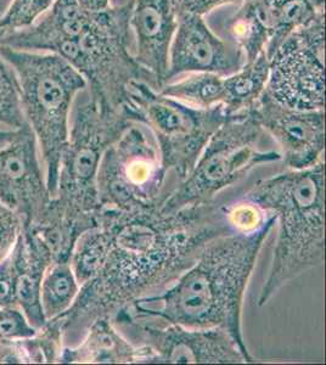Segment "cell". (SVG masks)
<instances>
[{
  "label": "cell",
  "mask_w": 326,
  "mask_h": 365,
  "mask_svg": "<svg viewBox=\"0 0 326 365\" xmlns=\"http://www.w3.org/2000/svg\"><path fill=\"white\" fill-rule=\"evenodd\" d=\"M325 16L290 34L270 58L265 93L287 108L325 110Z\"/></svg>",
  "instance_id": "cell-11"
},
{
  "label": "cell",
  "mask_w": 326,
  "mask_h": 365,
  "mask_svg": "<svg viewBox=\"0 0 326 365\" xmlns=\"http://www.w3.org/2000/svg\"><path fill=\"white\" fill-rule=\"evenodd\" d=\"M55 0H11L0 16V36L27 29L39 20Z\"/></svg>",
  "instance_id": "cell-26"
},
{
  "label": "cell",
  "mask_w": 326,
  "mask_h": 365,
  "mask_svg": "<svg viewBox=\"0 0 326 365\" xmlns=\"http://www.w3.org/2000/svg\"><path fill=\"white\" fill-rule=\"evenodd\" d=\"M0 55L16 77L21 108L37 139L50 195L54 196L58 168L70 135L76 96L87 88L86 79L63 58L0 46Z\"/></svg>",
  "instance_id": "cell-6"
},
{
  "label": "cell",
  "mask_w": 326,
  "mask_h": 365,
  "mask_svg": "<svg viewBox=\"0 0 326 365\" xmlns=\"http://www.w3.org/2000/svg\"><path fill=\"white\" fill-rule=\"evenodd\" d=\"M245 63L238 48L219 37L207 25L205 17L180 14L170 44L165 84L184 73L207 72L227 77Z\"/></svg>",
  "instance_id": "cell-14"
},
{
  "label": "cell",
  "mask_w": 326,
  "mask_h": 365,
  "mask_svg": "<svg viewBox=\"0 0 326 365\" xmlns=\"http://www.w3.org/2000/svg\"><path fill=\"white\" fill-rule=\"evenodd\" d=\"M51 195L37 139L29 125L0 148V202L20 217L22 227L34 225Z\"/></svg>",
  "instance_id": "cell-12"
},
{
  "label": "cell",
  "mask_w": 326,
  "mask_h": 365,
  "mask_svg": "<svg viewBox=\"0 0 326 365\" xmlns=\"http://www.w3.org/2000/svg\"><path fill=\"white\" fill-rule=\"evenodd\" d=\"M245 0H177L178 15L188 14L205 17L223 5H240Z\"/></svg>",
  "instance_id": "cell-30"
},
{
  "label": "cell",
  "mask_w": 326,
  "mask_h": 365,
  "mask_svg": "<svg viewBox=\"0 0 326 365\" xmlns=\"http://www.w3.org/2000/svg\"><path fill=\"white\" fill-rule=\"evenodd\" d=\"M269 70L270 60L263 53L253 61L245 63L235 73L223 77L225 91L223 108L228 115L244 113L256 104L265 91Z\"/></svg>",
  "instance_id": "cell-19"
},
{
  "label": "cell",
  "mask_w": 326,
  "mask_h": 365,
  "mask_svg": "<svg viewBox=\"0 0 326 365\" xmlns=\"http://www.w3.org/2000/svg\"><path fill=\"white\" fill-rule=\"evenodd\" d=\"M84 8L91 10H103L116 4H120V0H77Z\"/></svg>",
  "instance_id": "cell-31"
},
{
  "label": "cell",
  "mask_w": 326,
  "mask_h": 365,
  "mask_svg": "<svg viewBox=\"0 0 326 365\" xmlns=\"http://www.w3.org/2000/svg\"><path fill=\"white\" fill-rule=\"evenodd\" d=\"M275 225L277 217L272 215L258 232H230L212 239L168 287L136 299L124 311L186 328L222 329L248 357L257 361L243 335V307L257 258Z\"/></svg>",
  "instance_id": "cell-3"
},
{
  "label": "cell",
  "mask_w": 326,
  "mask_h": 365,
  "mask_svg": "<svg viewBox=\"0 0 326 365\" xmlns=\"http://www.w3.org/2000/svg\"><path fill=\"white\" fill-rule=\"evenodd\" d=\"M10 1H11V0H0V15L4 14L5 10H6L9 4H10Z\"/></svg>",
  "instance_id": "cell-33"
},
{
  "label": "cell",
  "mask_w": 326,
  "mask_h": 365,
  "mask_svg": "<svg viewBox=\"0 0 326 365\" xmlns=\"http://www.w3.org/2000/svg\"><path fill=\"white\" fill-rule=\"evenodd\" d=\"M132 6L133 0H124L91 10L77 0H55L34 25L0 36V46L58 55L86 79L89 98L103 111L122 113L134 82L158 91L155 77L133 55Z\"/></svg>",
  "instance_id": "cell-2"
},
{
  "label": "cell",
  "mask_w": 326,
  "mask_h": 365,
  "mask_svg": "<svg viewBox=\"0 0 326 365\" xmlns=\"http://www.w3.org/2000/svg\"><path fill=\"white\" fill-rule=\"evenodd\" d=\"M9 253L15 270L16 307L38 330L46 323L41 307V287L46 270L54 263L53 253L43 237L27 227H22Z\"/></svg>",
  "instance_id": "cell-16"
},
{
  "label": "cell",
  "mask_w": 326,
  "mask_h": 365,
  "mask_svg": "<svg viewBox=\"0 0 326 365\" xmlns=\"http://www.w3.org/2000/svg\"><path fill=\"white\" fill-rule=\"evenodd\" d=\"M265 135L250 110L229 115L207 141L190 173L165 194L158 210L175 213L211 204L256 167L280 161L279 150L260 149Z\"/></svg>",
  "instance_id": "cell-7"
},
{
  "label": "cell",
  "mask_w": 326,
  "mask_h": 365,
  "mask_svg": "<svg viewBox=\"0 0 326 365\" xmlns=\"http://www.w3.org/2000/svg\"><path fill=\"white\" fill-rule=\"evenodd\" d=\"M110 246L111 230L103 220L77 237L71 251L70 264L81 287L99 273L108 258Z\"/></svg>",
  "instance_id": "cell-21"
},
{
  "label": "cell",
  "mask_w": 326,
  "mask_h": 365,
  "mask_svg": "<svg viewBox=\"0 0 326 365\" xmlns=\"http://www.w3.org/2000/svg\"><path fill=\"white\" fill-rule=\"evenodd\" d=\"M112 322L141 349V363L240 364L255 363L222 329L186 328L178 324L133 317L117 312Z\"/></svg>",
  "instance_id": "cell-10"
},
{
  "label": "cell",
  "mask_w": 326,
  "mask_h": 365,
  "mask_svg": "<svg viewBox=\"0 0 326 365\" xmlns=\"http://www.w3.org/2000/svg\"><path fill=\"white\" fill-rule=\"evenodd\" d=\"M36 332L20 308H0V342L27 339Z\"/></svg>",
  "instance_id": "cell-27"
},
{
  "label": "cell",
  "mask_w": 326,
  "mask_h": 365,
  "mask_svg": "<svg viewBox=\"0 0 326 365\" xmlns=\"http://www.w3.org/2000/svg\"><path fill=\"white\" fill-rule=\"evenodd\" d=\"M258 3L270 32L265 50L269 60L290 34L325 16V0H258Z\"/></svg>",
  "instance_id": "cell-18"
},
{
  "label": "cell",
  "mask_w": 326,
  "mask_h": 365,
  "mask_svg": "<svg viewBox=\"0 0 326 365\" xmlns=\"http://www.w3.org/2000/svg\"><path fill=\"white\" fill-rule=\"evenodd\" d=\"M167 175L156 141L133 123L103 153L98 173L100 202L121 212L158 210Z\"/></svg>",
  "instance_id": "cell-9"
},
{
  "label": "cell",
  "mask_w": 326,
  "mask_h": 365,
  "mask_svg": "<svg viewBox=\"0 0 326 365\" xmlns=\"http://www.w3.org/2000/svg\"><path fill=\"white\" fill-rule=\"evenodd\" d=\"M160 93L172 99L196 108H213L225 101L223 77L215 73L196 72L185 78L170 82L160 89Z\"/></svg>",
  "instance_id": "cell-22"
},
{
  "label": "cell",
  "mask_w": 326,
  "mask_h": 365,
  "mask_svg": "<svg viewBox=\"0 0 326 365\" xmlns=\"http://www.w3.org/2000/svg\"><path fill=\"white\" fill-rule=\"evenodd\" d=\"M21 229L20 217L0 202V261L13 249Z\"/></svg>",
  "instance_id": "cell-28"
},
{
  "label": "cell",
  "mask_w": 326,
  "mask_h": 365,
  "mask_svg": "<svg viewBox=\"0 0 326 365\" xmlns=\"http://www.w3.org/2000/svg\"><path fill=\"white\" fill-rule=\"evenodd\" d=\"M178 20L177 0H133L129 19L133 55L155 77L158 91L165 84Z\"/></svg>",
  "instance_id": "cell-15"
},
{
  "label": "cell",
  "mask_w": 326,
  "mask_h": 365,
  "mask_svg": "<svg viewBox=\"0 0 326 365\" xmlns=\"http://www.w3.org/2000/svg\"><path fill=\"white\" fill-rule=\"evenodd\" d=\"M265 135L279 146L287 170H303L322 161L325 149V110L287 108L263 93L250 108Z\"/></svg>",
  "instance_id": "cell-13"
},
{
  "label": "cell",
  "mask_w": 326,
  "mask_h": 365,
  "mask_svg": "<svg viewBox=\"0 0 326 365\" xmlns=\"http://www.w3.org/2000/svg\"><path fill=\"white\" fill-rule=\"evenodd\" d=\"M141 349L116 328L112 317H100L89 325L82 340L63 346L58 363L133 364L141 363Z\"/></svg>",
  "instance_id": "cell-17"
},
{
  "label": "cell",
  "mask_w": 326,
  "mask_h": 365,
  "mask_svg": "<svg viewBox=\"0 0 326 365\" xmlns=\"http://www.w3.org/2000/svg\"><path fill=\"white\" fill-rule=\"evenodd\" d=\"M0 123L19 129L27 125L22 113L19 86L13 68L0 55Z\"/></svg>",
  "instance_id": "cell-25"
},
{
  "label": "cell",
  "mask_w": 326,
  "mask_h": 365,
  "mask_svg": "<svg viewBox=\"0 0 326 365\" xmlns=\"http://www.w3.org/2000/svg\"><path fill=\"white\" fill-rule=\"evenodd\" d=\"M134 122L127 111L106 113L89 98L75 110L58 168L56 190L31 227L43 237L54 262L70 261L77 237L99 225L98 173L103 153Z\"/></svg>",
  "instance_id": "cell-4"
},
{
  "label": "cell",
  "mask_w": 326,
  "mask_h": 365,
  "mask_svg": "<svg viewBox=\"0 0 326 365\" xmlns=\"http://www.w3.org/2000/svg\"><path fill=\"white\" fill-rule=\"evenodd\" d=\"M81 285L70 261L54 262L46 270L41 287V307L46 320L61 316L75 302Z\"/></svg>",
  "instance_id": "cell-23"
},
{
  "label": "cell",
  "mask_w": 326,
  "mask_h": 365,
  "mask_svg": "<svg viewBox=\"0 0 326 365\" xmlns=\"http://www.w3.org/2000/svg\"><path fill=\"white\" fill-rule=\"evenodd\" d=\"M227 34L228 41L241 51L245 63L265 53L270 32L258 0H245L239 5L227 22Z\"/></svg>",
  "instance_id": "cell-20"
},
{
  "label": "cell",
  "mask_w": 326,
  "mask_h": 365,
  "mask_svg": "<svg viewBox=\"0 0 326 365\" xmlns=\"http://www.w3.org/2000/svg\"><path fill=\"white\" fill-rule=\"evenodd\" d=\"M8 307H16L15 270L10 253L0 261V308Z\"/></svg>",
  "instance_id": "cell-29"
},
{
  "label": "cell",
  "mask_w": 326,
  "mask_h": 365,
  "mask_svg": "<svg viewBox=\"0 0 326 365\" xmlns=\"http://www.w3.org/2000/svg\"><path fill=\"white\" fill-rule=\"evenodd\" d=\"M126 110L134 123L149 128L163 165L179 180L190 173L207 141L229 116L222 105L208 110L193 108L145 82L129 87Z\"/></svg>",
  "instance_id": "cell-8"
},
{
  "label": "cell",
  "mask_w": 326,
  "mask_h": 365,
  "mask_svg": "<svg viewBox=\"0 0 326 365\" xmlns=\"http://www.w3.org/2000/svg\"><path fill=\"white\" fill-rule=\"evenodd\" d=\"M17 129H9V130H1L0 129V148L8 144L9 141L11 140L15 134H16Z\"/></svg>",
  "instance_id": "cell-32"
},
{
  "label": "cell",
  "mask_w": 326,
  "mask_h": 365,
  "mask_svg": "<svg viewBox=\"0 0 326 365\" xmlns=\"http://www.w3.org/2000/svg\"><path fill=\"white\" fill-rule=\"evenodd\" d=\"M324 167L322 160L307 170L260 179L241 195L275 215L279 223L272 266L257 301L260 307L300 275L324 263Z\"/></svg>",
  "instance_id": "cell-5"
},
{
  "label": "cell",
  "mask_w": 326,
  "mask_h": 365,
  "mask_svg": "<svg viewBox=\"0 0 326 365\" xmlns=\"http://www.w3.org/2000/svg\"><path fill=\"white\" fill-rule=\"evenodd\" d=\"M223 216L231 232L252 234L263 228L272 215L240 196L234 202H223Z\"/></svg>",
  "instance_id": "cell-24"
},
{
  "label": "cell",
  "mask_w": 326,
  "mask_h": 365,
  "mask_svg": "<svg viewBox=\"0 0 326 365\" xmlns=\"http://www.w3.org/2000/svg\"><path fill=\"white\" fill-rule=\"evenodd\" d=\"M223 197L175 213L121 212L103 208L101 220L111 230L103 268L83 284L75 302L60 320L63 344L75 346L94 320L113 317L136 299L153 295L196 261L215 237L230 234Z\"/></svg>",
  "instance_id": "cell-1"
}]
</instances>
